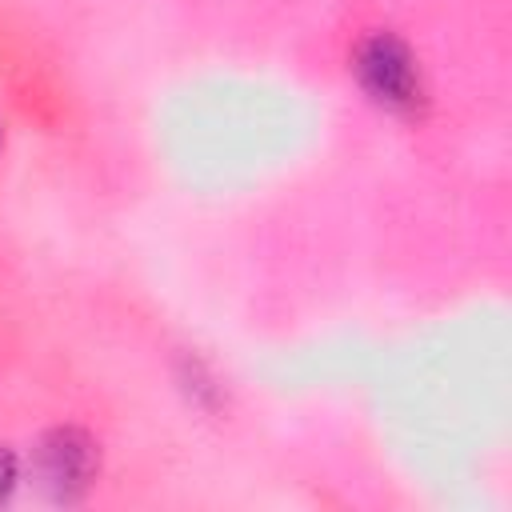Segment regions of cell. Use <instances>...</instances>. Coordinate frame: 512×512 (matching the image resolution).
<instances>
[{
    "label": "cell",
    "instance_id": "cell-1",
    "mask_svg": "<svg viewBox=\"0 0 512 512\" xmlns=\"http://www.w3.org/2000/svg\"><path fill=\"white\" fill-rule=\"evenodd\" d=\"M352 72L360 88L396 116H420L424 108V80L416 68L412 48L392 32H372L356 44Z\"/></svg>",
    "mask_w": 512,
    "mask_h": 512
},
{
    "label": "cell",
    "instance_id": "cell-2",
    "mask_svg": "<svg viewBox=\"0 0 512 512\" xmlns=\"http://www.w3.org/2000/svg\"><path fill=\"white\" fill-rule=\"evenodd\" d=\"M96 468H100L96 440L80 428H52L32 448V476L44 488V496L56 504L80 500L92 488Z\"/></svg>",
    "mask_w": 512,
    "mask_h": 512
},
{
    "label": "cell",
    "instance_id": "cell-3",
    "mask_svg": "<svg viewBox=\"0 0 512 512\" xmlns=\"http://www.w3.org/2000/svg\"><path fill=\"white\" fill-rule=\"evenodd\" d=\"M12 484H16V456H12V452L0 444V504L8 500Z\"/></svg>",
    "mask_w": 512,
    "mask_h": 512
},
{
    "label": "cell",
    "instance_id": "cell-4",
    "mask_svg": "<svg viewBox=\"0 0 512 512\" xmlns=\"http://www.w3.org/2000/svg\"><path fill=\"white\" fill-rule=\"evenodd\" d=\"M0 140H4V132H0Z\"/></svg>",
    "mask_w": 512,
    "mask_h": 512
}]
</instances>
